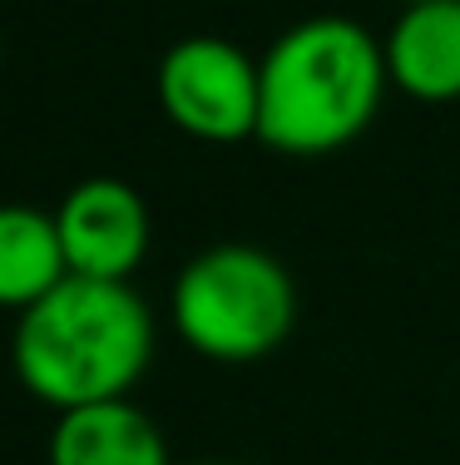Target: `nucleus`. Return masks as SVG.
Here are the masks:
<instances>
[{"instance_id":"f257e3e1","label":"nucleus","mask_w":460,"mask_h":465,"mask_svg":"<svg viewBox=\"0 0 460 465\" xmlns=\"http://www.w3.org/2000/svg\"><path fill=\"white\" fill-rule=\"evenodd\" d=\"M381 40L352 15H307L258 54V143L282 159L342 153L381 114Z\"/></svg>"},{"instance_id":"f03ea898","label":"nucleus","mask_w":460,"mask_h":465,"mask_svg":"<svg viewBox=\"0 0 460 465\" xmlns=\"http://www.w3.org/2000/svg\"><path fill=\"white\" fill-rule=\"evenodd\" d=\"M153 341L159 327L134 282L70 272L54 292L15 317L10 367L35 401L60 416L74 406L129 396L153 361Z\"/></svg>"},{"instance_id":"7ed1b4c3","label":"nucleus","mask_w":460,"mask_h":465,"mask_svg":"<svg viewBox=\"0 0 460 465\" xmlns=\"http://www.w3.org/2000/svg\"><path fill=\"white\" fill-rule=\"evenodd\" d=\"M179 341L218 367L262 361L298 327V282L288 262L253 242H213L179 268L169 292Z\"/></svg>"},{"instance_id":"20e7f679","label":"nucleus","mask_w":460,"mask_h":465,"mask_svg":"<svg viewBox=\"0 0 460 465\" xmlns=\"http://www.w3.org/2000/svg\"><path fill=\"white\" fill-rule=\"evenodd\" d=\"M159 109L199 143L258 139V60L223 35H183L153 74Z\"/></svg>"},{"instance_id":"39448f33","label":"nucleus","mask_w":460,"mask_h":465,"mask_svg":"<svg viewBox=\"0 0 460 465\" xmlns=\"http://www.w3.org/2000/svg\"><path fill=\"white\" fill-rule=\"evenodd\" d=\"M60 248L74 278L129 282L149 258L153 218L134 183L124 179H84L54 208Z\"/></svg>"},{"instance_id":"423d86ee","label":"nucleus","mask_w":460,"mask_h":465,"mask_svg":"<svg viewBox=\"0 0 460 465\" xmlns=\"http://www.w3.org/2000/svg\"><path fill=\"white\" fill-rule=\"evenodd\" d=\"M387 80L416 104H455L460 99V0L396 5V20L381 35Z\"/></svg>"},{"instance_id":"0eeeda50","label":"nucleus","mask_w":460,"mask_h":465,"mask_svg":"<svg viewBox=\"0 0 460 465\" xmlns=\"http://www.w3.org/2000/svg\"><path fill=\"white\" fill-rule=\"evenodd\" d=\"M45 465H173L159 420L129 396L54 416Z\"/></svg>"},{"instance_id":"6e6552de","label":"nucleus","mask_w":460,"mask_h":465,"mask_svg":"<svg viewBox=\"0 0 460 465\" xmlns=\"http://www.w3.org/2000/svg\"><path fill=\"white\" fill-rule=\"evenodd\" d=\"M70 278L54 213L30 203H0V307L25 312Z\"/></svg>"},{"instance_id":"1a4fd4ad","label":"nucleus","mask_w":460,"mask_h":465,"mask_svg":"<svg viewBox=\"0 0 460 465\" xmlns=\"http://www.w3.org/2000/svg\"><path fill=\"white\" fill-rule=\"evenodd\" d=\"M396 5H421V0H396Z\"/></svg>"},{"instance_id":"9d476101","label":"nucleus","mask_w":460,"mask_h":465,"mask_svg":"<svg viewBox=\"0 0 460 465\" xmlns=\"http://www.w3.org/2000/svg\"><path fill=\"white\" fill-rule=\"evenodd\" d=\"M203 465H228V460H203Z\"/></svg>"}]
</instances>
